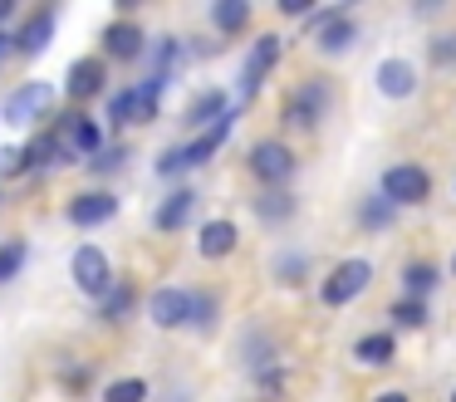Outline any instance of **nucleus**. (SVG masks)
I'll return each instance as SVG.
<instances>
[{"label":"nucleus","mask_w":456,"mask_h":402,"mask_svg":"<svg viewBox=\"0 0 456 402\" xmlns=\"http://www.w3.org/2000/svg\"><path fill=\"white\" fill-rule=\"evenodd\" d=\"M329 103H334V88H329V78H305L299 88H289L280 118H285V127H295V133H314L319 118L329 113Z\"/></svg>","instance_id":"1"},{"label":"nucleus","mask_w":456,"mask_h":402,"mask_svg":"<svg viewBox=\"0 0 456 402\" xmlns=\"http://www.w3.org/2000/svg\"><path fill=\"white\" fill-rule=\"evenodd\" d=\"M373 284V265L368 260H338L334 270H329V280H324V290H319V299L329 304V309H344V304H354L358 294Z\"/></svg>","instance_id":"2"},{"label":"nucleus","mask_w":456,"mask_h":402,"mask_svg":"<svg viewBox=\"0 0 456 402\" xmlns=\"http://www.w3.org/2000/svg\"><path fill=\"white\" fill-rule=\"evenodd\" d=\"M69 275H74V290L89 294V299H103L113 290V260L99 250V245H79L69 255Z\"/></svg>","instance_id":"3"},{"label":"nucleus","mask_w":456,"mask_h":402,"mask_svg":"<svg viewBox=\"0 0 456 402\" xmlns=\"http://www.w3.org/2000/svg\"><path fill=\"white\" fill-rule=\"evenodd\" d=\"M427 196H432V176H427V167L417 162H397L383 172V201L393 206H422Z\"/></svg>","instance_id":"4"},{"label":"nucleus","mask_w":456,"mask_h":402,"mask_svg":"<svg viewBox=\"0 0 456 402\" xmlns=\"http://www.w3.org/2000/svg\"><path fill=\"white\" fill-rule=\"evenodd\" d=\"M50 108H54V88L40 84V78H30V84H20V88L5 94V108H0V113H5V123L30 127V123H40Z\"/></svg>","instance_id":"5"},{"label":"nucleus","mask_w":456,"mask_h":402,"mask_svg":"<svg viewBox=\"0 0 456 402\" xmlns=\"http://www.w3.org/2000/svg\"><path fill=\"white\" fill-rule=\"evenodd\" d=\"M250 172H256V182H265V186H285L289 176H295V167H299V157L289 152L280 137H265V143H256L250 147Z\"/></svg>","instance_id":"6"},{"label":"nucleus","mask_w":456,"mask_h":402,"mask_svg":"<svg viewBox=\"0 0 456 402\" xmlns=\"http://www.w3.org/2000/svg\"><path fill=\"white\" fill-rule=\"evenodd\" d=\"M309 25H314V49L319 54H344V49H354V39H358V25H354V15H348L344 5L309 15Z\"/></svg>","instance_id":"7"},{"label":"nucleus","mask_w":456,"mask_h":402,"mask_svg":"<svg viewBox=\"0 0 456 402\" xmlns=\"http://www.w3.org/2000/svg\"><path fill=\"white\" fill-rule=\"evenodd\" d=\"M280 49H285V39L280 35H260L256 45H250L246 64H240V98H256L260 84L270 78V69L280 64Z\"/></svg>","instance_id":"8"},{"label":"nucleus","mask_w":456,"mask_h":402,"mask_svg":"<svg viewBox=\"0 0 456 402\" xmlns=\"http://www.w3.org/2000/svg\"><path fill=\"white\" fill-rule=\"evenodd\" d=\"M148 319L158 324V329H187L191 324V290H182V284H162V290H152Z\"/></svg>","instance_id":"9"},{"label":"nucleus","mask_w":456,"mask_h":402,"mask_svg":"<svg viewBox=\"0 0 456 402\" xmlns=\"http://www.w3.org/2000/svg\"><path fill=\"white\" fill-rule=\"evenodd\" d=\"M60 133H64V152H69V162H84V157L103 152V133H99V123H94L89 113L60 118Z\"/></svg>","instance_id":"10"},{"label":"nucleus","mask_w":456,"mask_h":402,"mask_svg":"<svg viewBox=\"0 0 456 402\" xmlns=\"http://www.w3.org/2000/svg\"><path fill=\"white\" fill-rule=\"evenodd\" d=\"M99 39H103V54H109V59H123V64H133V59L148 54V35H142L133 20H123V15L109 20Z\"/></svg>","instance_id":"11"},{"label":"nucleus","mask_w":456,"mask_h":402,"mask_svg":"<svg viewBox=\"0 0 456 402\" xmlns=\"http://www.w3.org/2000/svg\"><path fill=\"white\" fill-rule=\"evenodd\" d=\"M103 84H109V69H103L99 54H84L69 64V74H64V94L74 98V103H84V98H99Z\"/></svg>","instance_id":"12"},{"label":"nucleus","mask_w":456,"mask_h":402,"mask_svg":"<svg viewBox=\"0 0 456 402\" xmlns=\"http://www.w3.org/2000/svg\"><path fill=\"white\" fill-rule=\"evenodd\" d=\"M54 45V10H35V15H25V25L11 35V49L25 59L45 54V49Z\"/></svg>","instance_id":"13"},{"label":"nucleus","mask_w":456,"mask_h":402,"mask_svg":"<svg viewBox=\"0 0 456 402\" xmlns=\"http://www.w3.org/2000/svg\"><path fill=\"white\" fill-rule=\"evenodd\" d=\"M64 216H69L74 226H84V231H89V226H103V221H113V216H118V196H113V192H79Z\"/></svg>","instance_id":"14"},{"label":"nucleus","mask_w":456,"mask_h":402,"mask_svg":"<svg viewBox=\"0 0 456 402\" xmlns=\"http://www.w3.org/2000/svg\"><path fill=\"white\" fill-rule=\"evenodd\" d=\"M240 245V231H236V221H201V231H197V255L201 260H226L231 250Z\"/></svg>","instance_id":"15"},{"label":"nucleus","mask_w":456,"mask_h":402,"mask_svg":"<svg viewBox=\"0 0 456 402\" xmlns=\"http://www.w3.org/2000/svg\"><path fill=\"white\" fill-rule=\"evenodd\" d=\"M191 211H197V192H191V186H177V192L162 196V206L152 211V226L172 235V231H182V226L191 221Z\"/></svg>","instance_id":"16"},{"label":"nucleus","mask_w":456,"mask_h":402,"mask_svg":"<svg viewBox=\"0 0 456 402\" xmlns=\"http://www.w3.org/2000/svg\"><path fill=\"white\" fill-rule=\"evenodd\" d=\"M226 113H231V98L221 94V88H201V94L187 103V118H182V123H187V127H201V133H207V127L221 123Z\"/></svg>","instance_id":"17"},{"label":"nucleus","mask_w":456,"mask_h":402,"mask_svg":"<svg viewBox=\"0 0 456 402\" xmlns=\"http://www.w3.org/2000/svg\"><path fill=\"white\" fill-rule=\"evenodd\" d=\"M373 78H378V88H383L387 98H412L417 94V69L407 64V59H383Z\"/></svg>","instance_id":"18"},{"label":"nucleus","mask_w":456,"mask_h":402,"mask_svg":"<svg viewBox=\"0 0 456 402\" xmlns=\"http://www.w3.org/2000/svg\"><path fill=\"white\" fill-rule=\"evenodd\" d=\"M231 118H236V113H226L221 123H211L207 133L197 137V143H187V147H182V162H187V167H201V162H211V152H221V143L231 137Z\"/></svg>","instance_id":"19"},{"label":"nucleus","mask_w":456,"mask_h":402,"mask_svg":"<svg viewBox=\"0 0 456 402\" xmlns=\"http://www.w3.org/2000/svg\"><path fill=\"white\" fill-rule=\"evenodd\" d=\"M354 358L363 363V368H387V363L397 358V339L393 333H363V339L354 343Z\"/></svg>","instance_id":"20"},{"label":"nucleus","mask_w":456,"mask_h":402,"mask_svg":"<svg viewBox=\"0 0 456 402\" xmlns=\"http://www.w3.org/2000/svg\"><path fill=\"white\" fill-rule=\"evenodd\" d=\"M250 206H256V216H260L265 226H285L289 216H295V206H299V201L285 192V186H265V192H260Z\"/></svg>","instance_id":"21"},{"label":"nucleus","mask_w":456,"mask_h":402,"mask_svg":"<svg viewBox=\"0 0 456 402\" xmlns=\"http://www.w3.org/2000/svg\"><path fill=\"white\" fill-rule=\"evenodd\" d=\"M211 25H216L221 35H240V29L250 25V5L246 0H216V5H211Z\"/></svg>","instance_id":"22"},{"label":"nucleus","mask_w":456,"mask_h":402,"mask_svg":"<svg viewBox=\"0 0 456 402\" xmlns=\"http://www.w3.org/2000/svg\"><path fill=\"white\" fill-rule=\"evenodd\" d=\"M133 304H138V290H133V284L128 280H113V290L109 294H103V319H109V324H128L133 319Z\"/></svg>","instance_id":"23"},{"label":"nucleus","mask_w":456,"mask_h":402,"mask_svg":"<svg viewBox=\"0 0 456 402\" xmlns=\"http://www.w3.org/2000/svg\"><path fill=\"white\" fill-rule=\"evenodd\" d=\"M436 280H442V275H436V265L412 260V265L403 270V290H407V299H427V294L436 290Z\"/></svg>","instance_id":"24"},{"label":"nucleus","mask_w":456,"mask_h":402,"mask_svg":"<svg viewBox=\"0 0 456 402\" xmlns=\"http://www.w3.org/2000/svg\"><path fill=\"white\" fill-rule=\"evenodd\" d=\"M216 314H221V294L216 290H191V329H216Z\"/></svg>","instance_id":"25"},{"label":"nucleus","mask_w":456,"mask_h":402,"mask_svg":"<svg viewBox=\"0 0 456 402\" xmlns=\"http://www.w3.org/2000/svg\"><path fill=\"white\" fill-rule=\"evenodd\" d=\"M393 221H397V206L383 201V196H368V201L358 206V226H363V231H383V226H393Z\"/></svg>","instance_id":"26"},{"label":"nucleus","mask_w":456,"mask_h":402,"mask_svg":"<svg viewBox=\"0 0 456 402\" xmlns=\"http://www.w3.org/2000/svg\"><path fill=\"white\" fill-rule=\"evenodd\" d=\"M109 123H138V84L109 94Z\"/></svg>","instance_id":"27"},{"label":"nucleus","mask_w":456,"mask_h":402,"mask_svg":"<svg viewBox=\"0 0 456 402\" xmlns=\"http://www.w3.org/2000/svg\"><path fill=\"white\" fill-rule=\"evenodd\" d=\"M387 314H393L397 329H422V324H427V299H407V294H403Z\"/></svg>","instance_id":"28"},{"label":"nucleus","mask_w":456,"mask_h":402,"mask_svg":"<svg viewBox=\"0 0 456 402\" xmlns=\"http://www.w3.org/2000/svg\"><path fill=\"white\" fill-rule=\"evenodd\" d=\"M103 402H148V382L142 378H118L103 388Z\"/></svg>","instance_id":"29"},{"label":"nucleus","mask_w":456,"mask_h":402,"mask_svg":"<svg viewBox=\"0 0 456 402\" xmlns=\"http://www.w3.org/2000/svg\"><path fill=\"white\" fill-rule=\"evenodd\" d=\"M256 388H260V398L280 402V398H285V388H289V373L270 363V368H260V373H256Z\"/></svg>","instance_id":"30"},{"label":"nucleus","mask_w":456,"mask_h":402,"mask_svg":"<svg viewBox=\"0 0 456 402\" xmlns=\"http://www.w3.org/2000/svg\"><path fill=\"white\" fill-rule=\"evenodd\" d=\"M20 265H25V241H5V245H0V284L15 280Z\"/></svg>","instance_id":"31"},{"label":"nucleus","mask_w":456,"mask_h":402,"mask_svg":"<svg viewBox=\"0 0 456 402\" xmlns=\"http://www.w3.org/2000/svg\"><path fill=\"white\" fill-rule=\"evenodd\" d=\"M427 59H432L436 69L456 64V35H432L427 39Z\"/></svg>","instance_id":"32"},{"label":"nucleus","mask_w":456,"mask_h":402,"mask_svg":"<svg viewBox=\"0 0 456 402\" xmlns=\"http://www.w3.org/2000/svg\"><path fill=\"white\" fill-rule=\"evenodd\" d=\"M94 172H118V167H128V147H103L99 157H89Z\"/></svg>","instance_id":"33"},{"label":"nucleus","mask_w":456,"mask_h":402,"mask_svg":"<svg viewBox=\"0 0 456 402\" xmlns=\"http://www.w3.org/2000/svg\"><path fill=\"white\" fill-rule=\"evenodd\" d=\"M275 270H280V280H285V284H305L309 260H305V255H280V265H275Z\"/></svg>","instance_id":"34"},{"label":"nucleus","mask_w":456,"mask_h":402,"mask_svg":"<svg viewBox=\"0 0 456 402\" xmlns=\"http://www.w3.org/2000/svg\"><path fill=\"white\" fill-rule=\"evenodd\" d=\"M0 172H20V147H0Z\"/></svg>","instance_id":"35"},{"label":"nucleus","mask_w":456,"mask_h":402,"mask_svg":"<svg viewBox=\"0 0 456 402\" xmlns=\"http://www.w3.org/2000/svg\"><path fill=\"white\" fill-rule=\"evenodd\" d=\"M89 378H94L89 368H69V373H64V382H69V388H89Z\"/></svg>","instance_id":"36"},{"label":"nucleus","mask_w":456,"mask_h":402,"mask_svg":"<svg viewBox=\"0 0 456 402\" xmlns=\"http://www.w3.org/2000/svg\"><path fill=\"white\" fill-rule=\"evenodd\" d=\"M280 10L285 15H309V0H280Z\"/></svg>","instance_id":"37"},{"label":"nucleus","mask_w":456,"mask_h":402,"mask_svg":"<svg viewBox=\"0 0 456 402\" xmlns=\"http://www.w3.org/2000/svg\"><path fill=\"white\" fill-rule=\"evenodd\" d=\"M373 402H412V398H407V392H397V388H393V392H378Z\"/></svg>","instance_id":"38"},{"label":"nucleus","mask_w":456,"mask_h":402,"mask_svg":"<svg viewBox=\"0 0 456 402\" xmlns=\"http://www.w3.org/2000/svg\"><path fill=\"white\" fill-rule=\"evenodd\" d=\"M15 15V5H11V0H5V5H0V25H5V20H11Z\"/></svg>","instance_id":"39"},{"label":"nucleus","mask_w":456,"mask_h":402,"mask_svg":"<svg viewBox=\"0 0 456 402\" xmlns=\"http://www.w3.org/2000/svg\"><path fill=\"white\" fill-rule=\"evenodd\" d=\"M5 49H11V35H5V29H0V59H5Z\"/></svg>","instance_id":"40"},{"label":"nucleus","mask_w":456,"mask_h":402,"mask_svg":"<svg viewBox=\"0 0 456 402\" xmlns=\"http://www.w3.org/2000/svg\"><path fill=\"white\" fill-rule=\"evenodd\" d=\"M452 275H456V255H452Z\"/></svg>","instance_id":"41"},{"label":"nucleus","mask_w":456,"mask_h":402,"mask_svg":"<svg viewBox=\"0 0 456 402\" xmlns=\"http://www.w3.org/2000/svg\"><path fill=\"white\" fill-rule=\"evenodd\" d=\"M452 402H456V392H452Z\"/></svg>","instance_id":"42"}]
</instances>
